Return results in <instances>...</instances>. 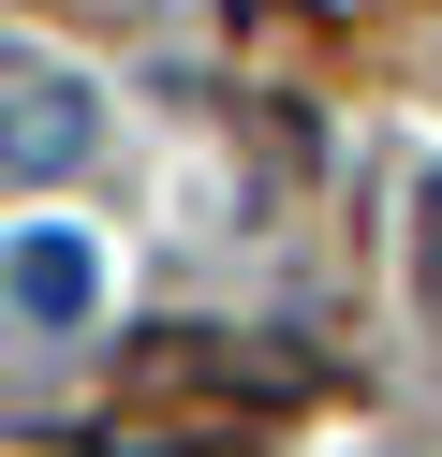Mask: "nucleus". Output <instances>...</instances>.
<instances>
[{"label": "nucleus", "mask_w": 442, "mask_h": 457, "mask_svg": "<svg viewBox=\"0 0 442 457\" xmlns=\"http://www.w3.org/2000/svg\"><path fill=\"white\" fill-rule=\"evenodd\" d=\"M88 148H104V119H88V89H29L15 119H0V192H45V178H74Z\"/></svg>", "instance_id": "obj_1"}, {"label": "nucleus", "mask_w": 442, "mask_h": 457, "mask_svg": "<svg viewBox=\"0 0 442 457\" xmlns=\"http://www.w3.org/2000/svg\"><path fill=\"white\" fill-rule=\"evenodd\" d=\"M0 295H15L29 325H88L104 266H88V237H15V251H0Z\"/></svg>", "instance_id": "obj_2"}, {"label": "nucleus", "mask_w": 442, "mask_h": 457, "mask_svg": "<svg viewBox=\"0 0 442 457\" xmlns=\"http://www.w3.org/2000/svg\"><path fill=\"white\" fill-rule=\"evenodd\" d=\"M428 310H442V192H428Z\"/></svg>", "instance_id": "obj_3"}]
</instances>
